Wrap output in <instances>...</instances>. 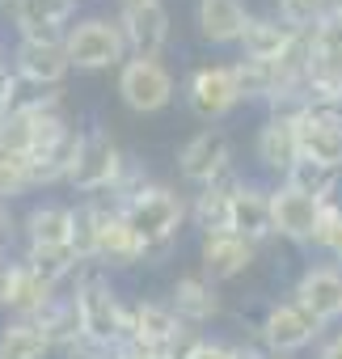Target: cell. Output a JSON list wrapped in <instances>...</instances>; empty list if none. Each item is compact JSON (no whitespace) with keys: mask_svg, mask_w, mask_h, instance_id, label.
<instances>
[{"mask_svg":"<svg viewBox=\"0 0 342 359\" xmlns=\"http://www.w3.org/2000/svg\"><path fill=\"white\" fill-rule=\"evenodd\" d=\"M283 182H287L292 191H300V195H313V199L329 203V199H338V195H342V169H329V165H321V161L300 156V161L292 165V173L283 177Z\"/></svg>","mask_w":342,"mask_h":359,"instance_id":"cell-27","label":"cell"},{"mask_svg":"<svg viewBox=\"0 0 342 359\" xmlns=\"http://www.w3.org/2000/svg\"><path fill=\"white\" fill-rule=\"evenodd\" d=\"M127 152L123 144L114 140L110 127H85L81 131V148H76V165H72V177H68V191H76L81 199H93V195H110L114 182L127 169Z\"/></svg>","mask_w":342,"mask_h":359,"instance_id":"cell-6","label":"cell"},{"mask_svg":"<svg viewBox=\"0 0 342 359\" xmlns=\"http://www.w3.org/2000/svg\"><path fill=\"white\" fill-rule=\"evenodd\" d=\"M233 233L245 237L249 245H266L275 241V216H271V187L258 177H245L233 195Z\"/></svg>","mask_w":342,"mask_h":359,"instance_id":"cell-21","label":"cell"},{"mask_svg":"<svg viewBox=\"0 0 342 359\" xmlns=\"http://www.w3.org/2000/svg\"><path fill=\"white\" fill-rule=\"evenodd\" d=\"M317 359H342V330H334V334H325V338H321Z\"/></svg>","mask_w":342,"mask_h":359,"instance_id":"cell-36","label":"cell"},{"mask_svg":"<svg viewBox=\"0 0 342 359\" xmlns=\"http://www.w3.org/2000/svg\"><path fill=\"white\" fill-rule=\"evenodd\" d=\"M9 5H13V0H0V9H9Z\"/></svg>","mask_w":342,"mask_h":359,"instance_id":"cell-42","label":"cell"},{"mask_svg":"<svg viewBox=\"0 0 342 359\" xmlns=\"http://www.w3.org/2000/svg\"><path fill=\"white\" fill-rule=\"evenodd\" d=\"M271 216H275V241L313 250V233H317V220H321V199L300 195L287 182H271Z\"/></svg>","mask_w":342,"mask_h":359,"instance_id":"cell-14","label":"cell"},{"mask_svg":"<svg viewBox=\"0 0 342 359\" xmlns=\"http://www.w3.org/2000/svg\"><path fill=\"white\" fill-rule=\"evenodd\" d=\"M186 321L174 313V304H169L165 296H139L131 300L127 309V346H144V351H169L178 338H182Z\"/></svg>","mask_w":342,"mask_h":359,"instance_id":"cell-11","label":"cell"},{"mask_svg":"<svg viewBox=\"0 0 342 359\" xmlns=\"http://www.w3.org/2000/svg\"><path fill=\"white\" fill-rule=\"evenodd\" d=\"M68 292L81 304V330H85V338L123 351L127 346V309H131V300H123V292L114 287V275L102 262H93V258L85 262L81 258Z\"/></svg>","mask_w":342,"mask_h":359,"instance_id":"cell-2","label":"cell"},{"mask_svg":"<svg viewBox=\"0 0 342 359\" xmlns=\"http://www.w3.org/2000/svg\"><path fill=\"white\" fill-rule=\"evenodd\" d=\"M300 156H304V152H300V127H296V118H275V114H266V118L258 123V131H254V165H258L266 177L283 182Z\"/></svg>","mask_w":342,"mask_h":359,"instance_id":"cell-15","label":"cell"},{"mask_svg":"<svg viewBox=\"0 0 342 359\" xmlns=\"http://www.w3.org/2000/svg\"><path fill=\"white\" fill-rule=\"evenodd\" d=\"M233 351H237V342H228V338H220V334H207L191 359H233Z\"/></svg>","mask_w":342,"mask_h":359,"instance_id":"cell-35","label":"cell"},{"mask_svg":"<svg viewBox=\"0 0 342 359\" xmlns=\"http://www.w3.org/2000/svg\"><path fill=\"white\" fill-rule=\"evenodd\" d=\"M139 5H160V0H114V9H139Z\"/></svg>","mask_w":342,"mask_h":359,"instance_id":"cell-39","label":"cell"},{"mask_svg":"<svg viewBox=\"0 0 342 359\" xmlns=\"http://www.w3.org/2000/svg\"><path fill=\"white\" fill-rule=\"evenodd\" d=\"M308 39H313V51H317V55L342 60V5H334V9L308 30Z\"/></svg>","mask_w":342,"mask_h":359,"instance_id":"cell-31","label":"cell"},{"mask_svg":"<svg viewBox=\"0 0 342 359\" xmlns=\"http://www.w3.org/2000/svg\"><path fill=\"white\" fill-rule=\"evenodd\" d=\"M34 191V173H30V156H18V152H5L0 148V203H18Z\"/></svg>","mask_w":342,"mask_h":359,"instance_id":"cell-28","label":"cell"},{"mask_svg":"<svg viewBox=\"0 0 342 359\" xmlns=\"http://www.w3.org/2000/svg\"><path fill=\"white\" fill-rule=\"evenodd\" d=\"M182 102L207 127H220L237 106H245L233 64H195L182 76Z\"/></svg>","mask_w":342,"mask_h":359,"instance_id":"cell-7","label":"cell"},{"mask_svg":"<svg viewBox=\"0 0 342 359\" xmlns=\"http://www.w3.org/2000/svg\"><path fill=\"white\" fill-rule=\"evenodd\" d=\"M334 5H342V0H334Z\"/></svg>","mask_w":342,"mask_h":359,"instance_id":"cell-44","label":"cell"},{"mask_svg":"<svg viewBox=\"0 0 342 359\" xmlns=\"http://www.w3.org/2000/svg\"><path fill=\"white\" fill-rule=\"evenodd\" d=\"M241 182H245V173L233 165L220 182H212V187H203V191L191 195V229H195L199 237L233 233V195H237Z\"/></svg>","mask_w":342,"mask_h":359,"instance_id":"cell-18","label":"cell"},{"mask_svg":"<svg viewBox=\"0 0 342 359\" xmlns=\"http://www.w3.org/2000/svg\"><path fill=\"white\" fill-rule=\"evenodd\" d=\"M165 300L174 304V313H178L186 325H195V330L216 325V321L224 317V292H220V283H216L203 266L178 271L174 283H169V296H165Z\"/></svg>","mask_w":342,"mask_h":359,"instance_id":"cell-10","label":"cell"},{"mask_svg":"<svg viewBox=\"0 0 342 359\" xmlns=\"http://www.w3.org/2000/svg\"><path fill=\"white\" fill-rule=\"evenodd\" d=\"M0 64H9V47H5V39H0Z\"/></svg>","mask_w":342,"mask_h":359,"instance_id":"cell-40","label":"cell"},{"mask_svg":"<svg viewBox=\"0 0 342 359\" xmlns=\"http://www.w3.org/2000/svg\"><path fill=\"white\" fill-rule=\"evenodd\" d=\"M114 93L131 114L148 118V114H160V110L174 106L182 85H178L174 68L165 64V55H131L114 72Z\"/></svg>","mask_w":342,"mask_h":359,"instance_id":"cell-5","label":"cell"},{"mask_svg":"<svg viewBox=\"0 0 342 359\" xmlns=\"http://www.w3.org/2000/svg\"><path fill=\"white\" fill-rule=\"evenodd\" d=\"M123 39L131 55H165L169 39H174V18H169L165 0L160 5H139V9H114Z\"/></svg>","mask_w":342,"mask_h":359,"instance_id":"cell-20","label":"cell"},{"mask_svg":"<svg viewBox=\"0 0 342 359\" xmlns=\"http://www.w3.org/2000/svg\"><path fill=\"white\" fill-rule=\"evenodd\" d=\"M296 39H300V30H292L275 13H254L249 26H245V34H241V43H237V51H241V60H266V64H275V60H283L296 47Z\"/></svg>","mask_w":342,"mask_h":359,"instance_id":"cell-24","label":"cell"},{"mask_svg":"<svg viewBox=\"0 0 342 359\" xmlns=\"http://www.w3.org/2000/svg\"><path fill=\"white\" fill-rule=\"evenodd\" d=\"M26 81L13 72V64H0V118H5V114H13L22 102H26Z\"/></svg>","mask_w":342,"mask_h":359,"instance_id":"cell-32","label":"cell"},{"mask_svg":"<svg viewBox=\"0 0 342 359\" xmlns=\"http://www.w3.org/2000/svg\"><path fill=\"white\" fill-rule=\"evenodd\" d=\"M334 9V0H275V5H271V13L279 18V22H287L292 30H313L325 13Z\"/></svg>","mask_w":342,"mask_h":359,"instance_id":"cell-30","label":"cell"},{"mask_svg":"<svg viewBox=\"0 0 342 359\" xmlns=\"http://www.w3.org/2000/svg\"><path fill=\"white\" fill-rule=\"evenodd\" d=\"M22 254V216L0 203V258H18Z\"/></svg>","mask_w":342,"mask_h":359,"instance_id":"cell-33","label":"cell"},{"mask_svg":"<svg viewBox=\"0 0 342 359\" xmlns=\"http://www.w3.org/2000/svg\"><path fill=\"white\" fill-rule=\"evenodd\" d=\"M296 127H300V152L308 161L342 169V114H334V110H304L296 118Z\"/></svg>","mask_w":342,"mask_h":359,"instance_id":"cell-23","label":"cell"},{"mask_svg":"<svg viewBox=\"0 0 342 359\" xmlns=\"http://www.w3.org/2000/svg\"><path fill=\"white\" fill-rule=\"evenodd\" d=\"M76 18L81 5L72 0H13L9 5L13 39H64Z\"/></svg>","mask_w":342,"mask_h":359,"instance_id":"cell-16","label":"cell"},{"mask_svg":"<svg viewBox=\"0 0 342 359\" xmlns=\"http://www.w3.org/2000/svg\"><path fill=\"white\" fill-rule=\"evenodd\" d=\"M0 359H60V355L39 321L5 317V325H0Z\"/></svg>","mask_w":342,"mask_h":359,"instance_id":"cell-25","label":"cell"},{"mask_svg":"<svg viewBox=\"0 0 342 359\" xmlns=\"http://www.w3.org/2000/svg\"><path fill=\"white\" fill-rule=\"evenodd\" d=\"M64 51L72 60V72H118L131 60L114 13H81L64 34Z\"/></svg>","mask_w":342,"mask_h":359,"instance_id":"cell-3","label":"cell"},{"mask_svg":"<svg viewBox=\"0 0 342 359\" xmlns=\"http://www.w3.org/2000/svg\"><path fill=\"white\" fill-rule=\"evenodd\" d=\"M233 359H271L258 342H237V351H233Z\"/></svg>","mask_w":342,"mask_h":359,"instance_id":"cell-37","label":"cell"},{"mask_svg":"<svg viewBox=\"0 0 342 359\" xmlns=\"http://www.w3.org/2000/svg\"><path fill=\"white\" fill-rule=\"evenodd\" d=\"M72 5H85V0H72Z\"/></svg>","mask_w":342,"mask_h":359,"instance_id":"cell-43","label":"cell"},{"mask_svg":"<svg viewBox=\"0 0 342 359\" xmlns=\"http://www.w3.org/2000/svg\"><path fill=\"white\" fill-rule=\"evenodd\" d=\"M39 325H43V334L51 338V346H55V355H64L85 330H81V304H76V296L72 292H60L39 317H34Z\"/></svg>","mask_w":342,"mask_h":359,"instance_id":"cell-26","label":"cell"},{"mask_svg":"<svg viewBox=\"0 0 342 359\" xmlns=\"http://www.w3.org/2000/svg\"><path fill=\"white\" fill-rule=\"evenodd\" d=\"M60 292H64V287L47 283V279L18 254V258H9V266H5V283H0V309H5V317H30V321H34Z\"/></svg>","mask_w":342,"mask_h":359,"instance_id":"cell-13","label":"cell"},{"mask_svg":"<svg viewBox=\"0 0 342 359\" xmlns=\"http://www.w3.org/2000/svg\"><path fill=\"white\" fill-rule=\"evenodd\" d=\"M287 296L300 300L321 325H338L342 321V262H334V258L308 262L296 275V283H292Z\"/></svg>","mask_w":342,"mask_h":359,"instance_id":"cell-12","label":"cell"},{"mask_svg":"<svg viewBox=\"0 0 342 359\" xmlns=\"http://www.w3.org/2000/svg\"><path fill=\"white\" fill-rule=\"evenodd\" d=\"M5 266H9V258H0V283H5Z\"/></svg>","mask_w":342,"mask_h":359,"instance_id":"cell-41","label":"cell"},{"mask_svg":"<svg viewBox=\"0 0 342 359\" xmlns=\"http://www.w3.org/2000/svg\"><path fill=\"white\" fill-rule=\"evenodd\" d=\"M118 355H123L118 346H106V342H93V338H85V334H81V338L60 355V359H118Z\"/></svg>","mask_w":342,"mask_h":359,"instance_id":"cell-34","label":"cell"},{"mask_svg":"<svg viewBox=\"0 0 342 359\" xmlns=\"http://www.w3.org/2000/svg\"><path fill=\"white\" fill-rule=\"evenodd\" d=\"M9 64L26 81V89H64V81L72 76L64 39H13Z\"/></svg>","mask_w":342,"mask_h":359,"instance_id":"cell-9","label":"cell"},{"mask_svg":"<svg viewBox=\"0 0 342 359\" xmlns=\"http://www.w3.org/2000/svg\"><path fill=\"white\" fill-rule=\"evenodd\" d=\"M123 216L144 241V266H165L182 245V229L191 224V195L169 182H152L139 199L123 208Z\"/></svg>","mask_w":342,"mask_h":359,"instance_id":"cell-1","label":"cell"},{"mask_svg":"<svg viewBox=\"0 0 342 359\" xmlns=\"http://www.w3.org/2000/svg\"><path fill=\"white\" fill-rule=\"evenodd\" d=\"M249 5L245 0H195L191 9V22H195V34L207 43V47H237L245 26H249Z\"/></svg>","mask_w":342,"mask_h":359,"instance_id":"cell-19","label":"cell"},{"mask_svg":"<svg viewBox=\"0 0 342 359\" xmlns=\"http://www.w3.org/2000/svg\"><path fill=\"white\" fill-rule=\"evenodd\" d=\"M313 250L321 258H334L342 262V195L321 203V220H317V233H313Z\"/></svg>","mask_w":342,"mask_h":359,"instance_id":"cell-29","label":"cell"},{"mask_svg":"<svg viewBox=\"0 0 342 359\" xmlns=\"http://www.w3.org/2000/svg\"><path fill=\"white\" fill-rule=\"evenodd\" d=\"M258 262V245H249L237 233H212L199 237V266L216 279V283H233L241 279L249 266Z\"/></svg>","mask_w":342,"mask_h":359,"instance_id":"cell-22","label":"cell"},{"mask_svg":"<svg viewBox=\"0 0 342 359\" xmlns=\"http://www.w3.org/2000/svg\"><path fill=\"white\" fill-rule=\"evenodd\" d=\"M76 237V203L64 199H39L22 212V245H72Z\"/></svg>","mask_w":342,"mask_h":359,"instance_id":"cell-17","label":"cell"},{"mask_svg":"<svg viewBox=\"0 0 342 359\" xmlns=\"http://www.w3.org/2000/svg\"><path fill=\"white\" fill-rule=\"evenodd\" d=\"M325 330H329V325H321L300 300L279 296V300H271V304L262 309V317H258V325H254V342H258L271 359H292V355H300V351H308V346H321Z\"/></svg>","mask_w":342,"mask_h":359,"instance_id":"cell-4","label":"cell"},{"mask_svg":"<svg viewBox=\"0 0 342 359\" xmlns=\"http://www.w3.org/2000/svg\"><path fill=\"white\" fill-rule=\"evenodd\" d=\"M118 359H165V355L160 351H144V346H123Z\"/></svg>","mask_w":342,"mask_h":359,"instance_id":"cell-38","label":"cell"},{"mask_svg":"<svg viewBox=\"0 0 342 359\" xmlns=\"http://www.w3.org/2000/svg\"><path fill=\"white\" fill-rule=\"evenodd\" d=\"M233 135L224 127H199L182 148H178V177L191 191H203L233 169Z\"/></svg>","mask_w":342,"mask_h":359,"instance_id":"cell-8","label":"cell"}]
</instances>
